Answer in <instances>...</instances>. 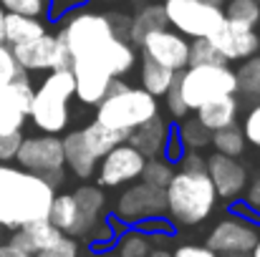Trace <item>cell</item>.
Masks as SVG:
<instances>
[{
    "mask_svg": "<svg viewBox=\"0 0 260 257\" xmlns=\"http://www.w3.org/2000/svg\"><path fill=\"white\" fill-rule=\"evenodd\" d=\"M172 81H174V71L149 61V58H142V88L147 93L159 98V96H165V91L170 88Z\"/></svg>",
    "mask_w": 260,
    "mask_h": 257,
    "instance_id": "f1b7e54d",
    "label": "cell"
},
{
    "mask_svg": "<svg viewBox=\"0 0 260 257\" xmlns=\"http://www.w3.org/2000/svg\"><path fill=\"white\" fill-rule=\"evenodd\" d=\"M71 74H74V96L86 106H99L114 81L101 66L88 61H71Z\"/></svg>",
    "mask_w": 260,
    "mask_h": 257,
    "instance_id": "e0dca14e",
    "label": "cell"
},
{
    "mask_svg": "<svg viewBox=\"0 0 260 257\" xmlns=\"http://www.w3.org/2000/svg\"><path fill=\"white\" fill-rule=\"evenodd\" d=\"M36 257H79V242L74 237H61L56 245H51L48 250L38 252Z\"/></svg>",
    "mask_w": 260,
    "mask_h": 257,
    "instance_id": "ab89813d",
    "label": "cell"
},
{
    "mask_svg": "<svg viewBox=\"0 0 260 257\" xmlns=\"http://www.w3.org/2000/svg\"><path fill=\"white\" fill-rule=\"evenodd\" d=\"M172 174H174V164H170L167 159H147L139 179H142V181H147V184H152V187L165 189V187L170 184Z\"/></svg>",
    "mask_w": 260,
    "mask_h": 257,
    "instance_id": "836d02e7",
    "label": "cell"
},
{
    "mask_svg": "<svg viewBox=\"0 0 260 257\" xmlns=\"http://www.w3.org/2000/svg\"><path fill=\"white\" fill-rule=\"evenodd\" d=\"M46 30V25L38 18H28V15H18V13H5V33H3V43L8 46H20V43H30L36 38H41Z\"/></svg>",
    "mask_w": 260,
    "mask_h": 257,
    "instance_id": "d4e9b609",
    "label": "cell"
},
{
    "mask_svg": "<svg viewBox=\"0 0 260 257\" xmlns=\"http://www.w3.org/2000/svg\"><path fill=\"white\" fill-rule=\"evenodd\" d=\"M162 10L167 25L187 41L210 38L225 23L222 5L210 0H162Z\"/></svg>",
    "mask_w": 260,
    "mask_h": 257,
    "instance_id": "8992f818",
    "label": "cell"
},
{
    "mask_svg": "<svg viewBox=\"0 0 260 257\" xmlns=\"http://www.w3.org/2000/svg\"><path fill=\"white\" fill-rule=\"evenodd\" d=\"M243 136L248 144H253L255 149H260V101L250 106V111L245 114L243 119V126H240Z\"/></svg>",
    "mask_w": 260,
    "mask_h": 257,
    "instance_id": "8d00e7d4",
    "label": "cell"
},
{
    "mask_svg": "<svg viewBox=\"0 0 260 257\" xmlns=\"http://www.w3.org/2000/svg\"><path fill=\"white\" fill-rule=\"evenodd\" d=\"M48 222L66 237H86V230H84V222H81V214H79V207H76V199L74 194H56L53 202H51V212H48Z\"/></svg>",
    "mask_w": 260,
    "mask_h": 257,
    "instance_id": "ffe728a7",
    "label": "cell"
},
{
    "mask_svg": "<svg viewBox=\"0 0 260 257\" xmlns=\"http://www.w3.org/2000/svg\"><path fill=\"white\" fill-rule=\"evenodd\" d=\"M0 257H23V252L18 247H13L10 242H3L0 245Z\"/></svg>",
    "mask_w": 260,
    "mask_h": 257,
    "instance_id": "ee69618b",
    "label": "cell"
},
{
    "mask_svg": "<svg viewBox=\"0 0 260 257\" xmlns=\"http://www.w3.org/2000/svg\"><path fill=\"white\" fill-rule=\"evenodd\" d=\"M74 98V74L71 68L48 71V76L33 91L28 119L43 134H61L69 126L71 111L69 101Z\"/></svg>",
    "mask_w": 260,
    "mask_h": 257,
    "instance_id": "5b68a950",
    "label": "cell"
},
{
    "mask_svg": "<svg viewBox=\"0 0 260 257\" xmlns=\"http://www.w3.org/2000/svg\"><path fill=\"white\" fill-rule=\"evenodd\" d=\"M74 199H76V207H79V214H81V222H84V230L88 232L104 222V212H106V194H104V187H96V184H81L79 189L71 192Z\"/></svg>",
    "mask_w": 260,
    "mask_h": 257,
    "instance_id": "603a6c76",
    "label": "cell"
},
{
    "mask_svg": "<svg viewBox=\"0 0 260 257\" xmlns=\"http://www.w3.org/2000/svg\"><path fill=\"white\" fill-rule=\"evenodd\" d=\"M217 53L228 61V63H240L250 56H258L260 53V33L253 28H245V25H238L233 20H225L210 38H207Z\"/></svg>",
    "mask_w": 260,
    "mask_h": 257,
    "instance_id": "9a60e30c",
    "label": "cell"
},
{
    "mask_svg": "<svg viewBox=\"0 0 260 257\" xmlns=\"http://www.w3.org/2000/svg\"><path fill=\"white\" fill-rule=\"evenodd\" d=\"M255 3H258V5H260V0H255Z\"/></svg>",
    "mask_w": 260,
    "mask_h": 257,
    "instance_id": "816d5d0a",
    "label": "cell"
},
{
    "mask_svg": "<svg viewBox=\"0 0 260 257\" xmlns=\"http://www.w3.org/2000/svg\"><path fill=\"white\" fill-rule=\"evenodd\" d=\"M245 204L260 214V174L255 179H248V187H245Z\"/></svg>",
    "mask_w": 260,
    "mask_h": 257,
    "instance_id": "7bdbcfd3",
    "label": "cell"
},
{
    "mask_svg": "<svg viewBox=\"0 0 260 257\" xmlns=\"http://www.w3.org/2000/svg\"><path fill=\"white\" fill-rule=\"evenodd\" d=\"M170 134H172L170 121H165L162 116H154L147 124H142L134 131H129L126 134V144L134 146L144 159H165V149H167Z\"/></svg>",
    "mask_w": 260,
    "mask_h": 257,
    "instance_id": "ac0fdd59",
    "label": "cell"
},
{
    "mask_svg": "<svg viewBox=\"0 0 260 257\" xmlns=\"http://www.w3.org/2000/svg\"><path fill=\"white\" fill-rule=\"evenodd\" d=\"M238 111H240V103H238L235 96H220V98H212V101L202 103L194 116L212 134V131H220L225 126H233L238 121Z\"/></svg>",
    "mask_w": 260,
    "mask_h": 257,
    "instance_id": "44dd1931",
    "label": "cell"
},
{
    "mask_svg": "<svg viewBox=\"0 0 260 257\" xmlns=\"http://www.w3.org/2000/svg\"><path fill=\"white\" fill-rule=\"evenodd\" d=\"M139 51H142V58H149L174 74L184 71L189 63V41L172 30L170 25L144 35L139 43Z\"/></svg>",
    "mask_w": 260,
    "mask_h": 257,
    "instance_id": "7c38bea8",
    "label": "cell"
},
{
    "mask_svg": "<svg viewBox=\"0 0 260 257\" xmlns=\"http://www.w3.org/2000/svg\"><path fill=\"white\" fill-rule=\"evenodd\" d=\"M18 167L30 174H38L46 179L53 189L66 176V162H63V144L56 134H41V136H23L20 149L15 154Z\"/></svg>",
    "mask_w": 260,
    "mask_h": 257,
    "instance_id": "ba28073f",
    "label": "cell"
},
{
    "mask_svg": "<svg viewBox=\"0 0 260 257\" xmlns=\"http://www.w3.org/2000/svg\"><path fill=\"white\" fill-rule=\"evenodd\" d=\"M63 28L58 33V41L66 46L71 61H88L96 63L101 61L104 51L109 48V43L116 35L109 15L104 13H93V10H74L71 15L63 18Z\"/></svg>",
    "mask_w": 260,
    "mask_h": 257,
    "instance_id": "277c9868",
    "label": "cell"
},
{
    "mask_svg": "<svg viewBox=\"0 0 260 257\" xmlns=\"http://www.w3.org/2000/svg\"><path fill=\"white\" fill-rule=\"evenodd\" d=\"M179 91L189 111H197L202 103L220 98V96H235V71L230 66H187L177 74Z\"/></svg>",
    "mask_w": 260,
    "mask_h": 257,
    "instance_id": "52a82bcc",
    "label": "cell"
},
{
    "mask_svg": "<svg viewBox=\"0 0 260 257\" xmlns=\"http://www.w3.org/2000/svg\"><path fill=\"white\" fill-rule=\"evenodd\" d=\"M167 28V18L162 10V3H149L144 8L137 10V15H132V25H129V43L134 48H139L142 38L149 35L152 30Z\"/></svg>",
    "mask_w": 260,
    "mask_h": 257,
    "instance_id": "484cf974",
    "label": "cell"
},
{
    "mask_svg": "<svg viewBox=\"0 0 260 257\" xmlns=\"http://www.w3.org/2000/svg\"><path fill=\"white\" fill-rule=\"evenodd\" d=\"M101 3H116V0H101Z\"/></svg>",
    "mask_w": 260,
    "mask_h": 257,
    "instance_id": "c3c4849f",
    "label": "cell"
},
{
    "mask_svg": "<svg viewBox=\"0 0 260 257\" xmlns=\"http://www.w3.org/2000/svg\"><path fill=\"white\" fill-rule=\"evenodd\" d=\"M210 144L215 146L217 154H225V157H233V159L243 157V152H245V146H248V141H245L240 126H235V124H233V126H225V129H220V131H212Z\"/></svg>",
    "mask_w": 260,
    "mask_h": 257,
    "instance_id": "f546056e",
    "label": "cell"
},
{
    "mask_svg": "<svg viewBox=\"0 0 260 257\" xmlns=\"http://www.w3.org/2000/svg\"><path fill=\"white\" fill-rule=\"evenodd\" d=\"M18 66L28 74V71H61V68H71V56L66 51V46L58 41V35L43 33L41 38L30 41V43H20V46H10Z\"/></svg>",
    "mask_w": 260,
    "mask_h": 257,
    "instance_id": "8fae6325",
    "label": "cell"
},
{
    "mask_svg": "<svg viewBox=\"0 0 260 257\" xmlns=\"http://www.w3.org/2000/svg\"><path fill=\"white\" fill-rule=\"evenodd\" d=\"M23 74H25V71L18 66V61H15L10 46H8V43H0V84H10V81H15V79L23 76Z\"/></svg>",
    "mask_w": 260,
    "mask_h": 257,
    "instance_id": "d590c367",
    "label": "cell"
},
{
    "mask_svg": "<svg viewBox=\"0 0 260 257\" xmlns=\"http://www.w3.org/2000/svg\"><path fill=\"white\" fill-rule=\"evenodd\" d=\"M5 13H18V15H28V18H41L46 15L48 0H0Z\"/></svg>",
    "mask_w": 260,
    "mask_h": 257,
    "instance_id": "e575fe53",
    "label": "cell"
},
{
    "mask_svg": "<svg viewBox=\"0 0 260 257\" xmlns=\"http://www.w3.org/2000/svg\"><path fill=\"white\" fill-rule=\"evenodd\" d=\"M86 5V0H51L46 8V15L51 20H63L66 15H71L74 10H81Z\"/></svg>",
    "mask_w": 260,
    "mask_h": 257,
    "instance_id": "f35d334b",
    "label": "cell"
},
{
    "mask_svg": "<svg viewBox=\"0 0 260 257\" xmlns=\"http://www.w3.org/2000/svg\"><path fill=\"white\" fill-rule=\"evenodd\" d=\"M235 84H238L235 93L260 101V53L238 63V68H235Z\"/></svg>",
    "mask_w": 260,
    "mask_h": 257,
    "instance_id": "4316f807",
    "label": "cell"
},
{
    "mask_svg": "<svg viewBox=\"0 0 260 257\" xmlns=\"http://www.w3.org/2000/svg\"><path fill=\"white\" fill-rule=\"evenodd\" d=\"M33 98V86L28 74L10 84H0V134H15L28 121V108Z\"/></svg>",
    "mask_w": 260,
    "mask_h": 257,
    "instance_id": "5bb4252c",
    "label": "cell"
},
{
    "mask_svg": "<svg viewBox=\"0 0 260 257\" xmlns=\"http://www.w3.org/2000/svg\"><path fill=\"white\" fill-rule=\"evenodd\" d=\"M61 237H63V235H61L48 219H41V222H30V225L15 230V232L10 235L8 242H10L13 247H18L23 255L36 257L38 252L48 250L51 245H56Z\"/></svg>",
    "mask_w": 260,
    "mask_h": 257,
    "instance_id": "d6986e66",
    "label": "cell"
},
{
    "mask_svg": "<svg viewBox=\"0 0 260 257\" xmlns=\"http://www.w3.org/2000/svg\"><path fill=\"white\" fill-rule=\"evenodd\" d=\"M174 131H177V139H179V144H182L184 152H200L212 139V134L200 124V119L197 116H189V114L184 119H179V126Z\"/></svg>",
    "mask_w": 260,
    "mask_h": 257,
    "instance_id": "83f0119b",
    "label": "cell"
},
{
    "mask_svg": "<svg viewBox=\"0 0 260 257\" xmlns=\"http://www.w3.org/2000/svg\"><path fill=\"white\" fill-rule=\"evenodd\" d=\"M165 214H167L165 189L152 187L147 181L129 184L114 204V217L124 225H142L147 219H157Z\"/></svg>",
    "mask_w": 260,
    "mask_h": 257,
    "instance_id": "9c48e42d",
    "label": "cell"
},
{
    "mask_svg": "<svg viewBox=\"0 0 260 257\" xmlns=\"http://www.w3.org/2000/svg\"><path fill=\"white\" fill-rule=\"evenodd\" d=\"M152 247H154V245H152V237H149L147 232H142V230L134 227V230H126V232L119 237V242H116V255L147 257Z\"/></svg>",
    "mask_w": 260,
    "mask_h": 257,
    "instance_id": "1f68e13d",
    "label": "cell"
},
{
    "mask_svg": "<svg viewBox=\"0 0 260 257\" xmlns=\"http://www.w3.org/2000/svg\"><path fill=\"white\" fill-rule=\"evenodd\" d=\"M81 131V139H84V144H86V149L91 152V157L99 162L104 154H109L114 146H119V144H124L126 141V134L124 131H114V129H109V126H104V124H99V121H91L86 124L84 129H79Z\"/></svg>",
    "mask_w": 260,
    "mask_h": 257,
    "instance_id": "cb8c5ba5",
    "label": "cell"
},
{
    "mask_svg": "<svg viewBox=\"0 0 260 257\" xmlns=\"http://www.w3.org/2000/svg\"><path fill=\"white\" fill-rule=\"evenodd\" d=\"M56 189L38 174L0 164V227L15 232L30 222L48 219Z\"/></svg>",
    "mask_w": 260,
    "mask_h": 257,
    "instance_id": "6da1fadb",
    "label": "cell"
},
{
    "mask_svg": "<svg viewBox=\"0 0 260 257\" xmlns=\"http://www.w3.org/2000/svg\"><path fill=\"white\" fill-rule=\"evenodd\" d=\"M253 257H260V237H258V242H255V247H253V252H250Z\"/></svg>",
    "mask_w": 260,
    "mask_h": 257,
    "instance_id": "bcb514c9",
    "label": "cell"
},
{
    "mask_svg": "<svg viewBox=\"0 0 260 257\" xmlns=\"http://www.w3.org/2000/svg\"><path fill=\"white\" fill-rule=\"evenodd\" d=\"M172 257H220V255L212 252L207 245H179L172 252Z\"/></svg>",
    "mask_w": 260,
    "mask_h": 257,
    "instance_id": "b9f144b4",
    "label": "cell"
},
{
    "mask_svg": "<svg viewBox=\"0 0 260 257\" xmlns=\"http://www.w3.org/2000/svg\"><path fill=\"white\" fill-rule=\"evenodd\" d=\"M101 257H121V255H116V252H106V255H101Z\"/></svg>",
    "mask_w": 260,
    "mask_h": 257,
    "instance_id": "7dc6e473",
    "label": "cell"
},
{
    "mask_svg": "<svg viewBox=\"0 0 260 257\" xmlns=\"http://www.w3.org/2000/svg\"><path fill=\"white\" fill-rule=\"evenodd\" d=\"M205 171L217 192V199H238L248 187V169L233 157L215 152L210 159H205Z\"/></svg>",
    "mask_w": 260,
    "mask_h": 257,
    "instance_id": "2e32d148",
    "label": "cell"
},
{
    "mask_svg": "<svg viewBox=\"0 0 260 257\" xmlns=\"http://www.w3.org/2000/svg\"><path fill=\"white\" fill-rule=\"evenodd\" d=\"M63 144V162H66V169L71 171L74 176L79 179H91L96 174L99 162L91 157V152L86 149L84 139H81V131H71L61 139Z\"/></svg>",
    "mask_w": 260,
    "mask_h": 257,
    "instance_id": "7402d4cb",
    "label": "cell"
},
{
    "mask_svg": "<svg viewBox=\"0 0 260 257\" xmlns=\"http://www.w3.org/2000/svg\"><path fill=\"white\" fill-rule=\"evenodd\" d=\"M167 214L172 225L197 227L202 225L217 204V192L205 169H177L165 187Z\"/></svg>",
    "mask_w": 260,
    "mask_h": 257,
    "instance_id": "7a4b0ae2",
    "label": "cell"
},
{
    "mask_svg": "<svg viewBox=\"0 0 260 257\" xmlns=\"http://www.w3.org/2000/svg\"><path fill=\"white\" fill-rule=\"evenodd\" d=\"M187 66H230L217 48L207 38H194L189 41V63Z\"/></svg>",
    "mask_w": 260,
    "mask_h": 257,
    "instance_id": "d6a6232c",
    "label": "cell"
},
{
    "mask_svg": "<svg viewBox=\"0 0 260 257\" xmlns=\"http://www.w3.org/2000/svg\"><path fill=\"white\" fill-rule=\"evenodd\" d=\"M3 33H5V10L0 5V43H3Z\"/></svg>",
    "mask_w": 260,
    "mask_h": 257,
    "instance_id": "f6af8a7d",
    "label": "cell"
},
{
    "mask_svg": "<svg viewBox=\"0 0 260 257\" xmlns=\"http://www.w3.org/2000/svg\"><path fill=\"white\" fill-rule=\"evenodd\" d=\"M165 106H167V111L172 114L174 119H184V116L189 114V108H187V103H184V98H182V91H179L177 74H174V81L170 84V88L165 91Z\"/></svg>",
    "mask_w": 260,
    "mask_h": 257,
    "instance_id": "74e56055",
    "label": "cell"
},
{
    "mask_svg": "<svg viewBox=\"0 0 260 257\" xmlns=\"http://www.w3.org/2000/svg\"><path fill=\"white\" fill-rule=\"evenodd\" d=\"M154 116H159V101L152 93L114 79L106 96H104V101L96 106L93 121H99V124H104L114 131L129 134Z\"/></svg>",
    "mask_w": 260,
    "mask_h": 257,
    "instance_id": "3957f363",
    "label": "cell"
},
{
    "mask_svg": "<svg viewBox=\"0 0 260 257\" xmlns=\"http://www.w3.org/2000/svg\"><path fill=\"white\" fill-rule=\"evenodd\" d=\"M260 232L258 225L243 219V217H225L220 219L210 235H207V247L220 257H245L253 252Z\"/></svg>",
    "mask_w": 260,
    "mask_h": 257,
    "instance_id": "30bf717a",
    "label": "cell"
},
{
    "mask_svg": "<svg viewBox=\"0 0 260 257\" xmlns=\"http://www.w3.org/2000/svg\"><path fill=\"white\" fill-rule=\"evenodd\" d=\"M225 20H233L238 25L253 28L258 30L260 25V5L255 0H228V5L222 8Z\"/></svg>",
    "mask_w": 260,
    "mask_h": 257,
    "instance_id": "4dcf8cb0",
    "label": "cell"
},
{
    "mask_svg": "<svg viewBox=\"0 0 260 257\" xmlns=\"http://www.w3.org/2000/svg\"><path fill=\"white\" fill-rule=\"evenodd\" d=\"M144 157L129 146L126 141L114 146L109 154H104L99 159V167H96V181L99 187H121V184H129V181H137L142 176L144 169Z\"/></svg>",
    "mask_w": 260,
    "mask_h": 257,
    "instance_id": "4fadbf2b",
    "label": "cell"
},
{
    "mask_svg": "<svg viewBox=\"0 0 260 257\" xmlns=\"http://www.w3.org/2000/svg\"><path fill=\"white\" fill-rule=\"evenodd\" d=\"M210 3H217V5H220V0H210Z\"/></svg>",
    "mask_w": 260,
    "mask_h": 257,
    "instance_id": "681fc988",
    "label": "cell"
},
{
    "mask_svg": "<svg viewBox=\"0 0 260 257\" xmlns=\"http://www.w3.org/2000/svg\"><path fill=\"white\" fill-rule=\"evenodd\" d=\"M23 257H33V255H23Z\"/></svg>",
    "mask_w": 260,
    "mask_h": 257,
    "instance_id": "f907efd6",
    "label": "cell"
},
{
    "mask_svg": "<svg viewBox=\"0 0 260 257\" xmlns=\"http://www.w3.org/2000/svg\"><path fill=\"white\" fill-rule=\"evenodd\" d=\"M20 141H23V134L15 131V134H0V164H8L15 159L18 149H20Z\"/></svg>",
    "mask_w": 260,
    "mask_h": 257,
    "instance_id": "60d3db41",
    "label": "cell"
}]
</instances>
